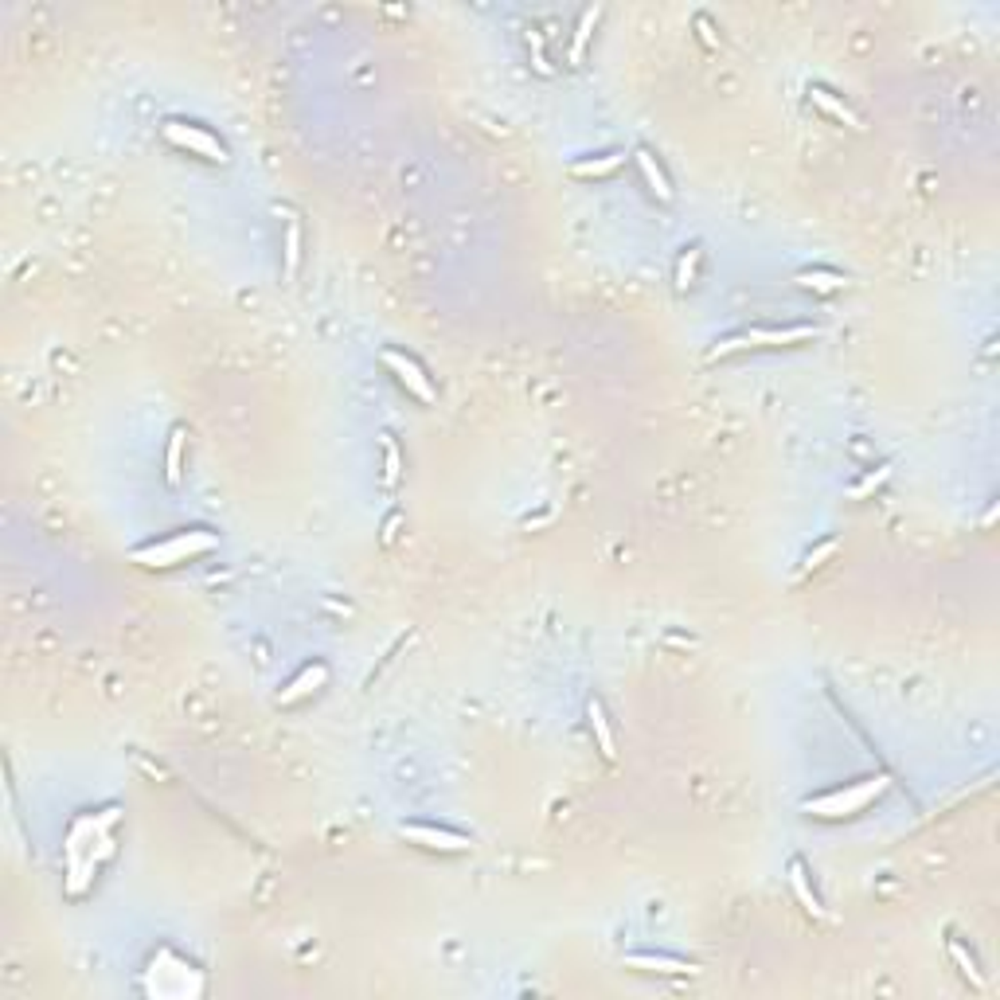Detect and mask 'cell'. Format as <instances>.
<instances>
[{"mask_svg": "<svg viewBox=\"0 0 1000 1000\" xmlns=\"http://www.w3.org/2000/svg\"><path fill=\"white\" fill-rule=\"evenodd\" d=\"M297 266H301V227H297L294 215H289V227H286V281H294Z\"/></svg>", "mask_w": 1000, "mask_h": 1000, "instance_id": "obj_19", "label": "cell"}, {"mask_svg": "<svg viewBox=\"0 0 1000 1000\" xmlns=\"http://www.w3.org/2000/svg\"><path fill=\"white\" fill-rule=\"evenodd\" d=\"M950 958H954V965L961 969V973H965L969 985H973V988H985V977H981V969H977V958L969 954V950L961 946L958 938H950Z\"/></svg>", "mask_w": 1000, "mask_h": 1000, "instance_id": "obj_18", "label": "cell"}, {"mask_svg": "<svg viewBox=\"0 0 1000 1000\" xmlns=\"http://www.w3.org/2000/svg\"><path fill=\"white\" fill-rule=\"evenodd\" d=\"M325 681H328V668H325V665H305V668H301V673L294 676V681L286 684V692L278 696V704H297V700H305V696H313L317 688H325Z\"/></svg>", "mask_w": 1000, "mask_h": 1000, "instance_id": "obj_8", "label": "cell"}, {"mask_svg": "<svg viewBox=\"0 0 1000 1000\" xmlns=\"http://www.w3.org/2000/svg\"><path fill=\"white\" fill-rule=\"evenodd\" d=\"M110 856H114V836L102 833L98 841H94L87 852L79 856V860H71V867H67V895H74V899H79V895H87V887L94 883V872H98V864L110 860Z\"/></svg>", "mask_w": 1000, "mask_h": 1000, "instance_id": "obj_5", "label": "cell"}, {"mask_svg": "<svg viewBox=\"0 0 1000 1000\" xmlns=\"http://www.w3.org/2000/svg\"><path fill=\"white\" fill-rule=\"evenodd\" d=\"M527 47H532V63H535V71H540V74H551V63H547V55H543V40H540V32H527Z\"/></svg>", "mask_w": 1000, "mask_h": 1000, "instance_id": "obj_24", "label": "cell"}, {"mask_svg": "<svg viewBox=\"0 0 1000 1000\" xmlns=\"http://www.w3.org/2000/svg\"><path fill=\"white\" fill-rule=\"evenodd\" d=\"M215 543L219 540H215L212 532H204V527H196V532H176V535H168V540L137 547L134 563H141V567H176V563H188V559H196V555H207Z\"/></svg>", "mask_w": 1000, "mask_h": 1000, "instance_id": "obj_1", "label": "cell"}, {"mask_svg": "<svg viewBox=\"0 0 1000 1000\" xmlns=\"http://www.w3.org/2000/svg\"><path fill=\"white\" fill-rule=\"evenodd\" d=\"M836 547H841L836 540H825L820 547H813V551L805 555V563H801V579H805L809 571H817V567H820V563H825V559H833V555H836Z\"/></svg>", "mask_w": 1000, "mask_h": 1000, "instance_id": "obj_23", "label": "cell"}, {"mask_svg": "<svg viewBox=\"0 0 1000 1000\" xmlns=\"http://www.w3.org/2000/svg\"><path fill=\"white\" fill-rule=\"evenodd\" d=\"M696 262H700V247H688L681 254V270H676V286L688 289L696 281Z\"/></svg>", "mask_w": 1000, "mask_h": 1000, "instance_id": "obj_22", "label": "cell"}, {"mask_svg": "<svg viewBox=\"0 0 1000 1000\" xmlns=\"http://www.w3.org/2000/svg\"><path fill=\"white\" fill-rule=\"evenodd\" d=\"M587 715H590V731H594V739H598L602 758L614 762V758H618V750H614V731H610V723H606V712H602V704H598V700H590V704H587Z\"/></svg>", "mask_w": 1000, "mask_h": 1000, "instance_id": "obj_11", "label": "cell"}, {"mask_svg": "<svg viewBox=\"0 0 1000 1000\" xmlns=\"http://www.w3.org/2000/svg\"><path fill=\"white\" fill-rule=\"evenodd\" d=\"M380 360L387 364V372H391L395 380H399L403 387H407V391L414 395V399H422V403H434V399H438V395H434V383L427 380V372H422V367L414 364L411 356L395 352V348H383V356H380Z\"/></svg>", "mask_w": 1000, "mask_h": 1000, "instance_id": "obj_6", "label": "cell"}, {"mask_svg": "<svg viewBox=\"0 0 1000 1000\" xmlns=\"http://www.w3.org/2000/svg\"><path fill=\"white\" fill-rule=\"evenodd\" d=\"M883 789H887V778L875 773V778H864L848 789H833V794H825V797H809L801 809H805L809 817H852V813H860V809L872 805Z\"/></svg>", "mask_w": 1000, "mask_h": 1000, "instance_id": "obj_2", "label": "cell"}, {"mask_svg": "<svg viewBox=\"0 0 1000 1000\" xmlns=\"http://www.w3.org/2000/svg\"><path fill=\"white\" fill-rule=\"evenodd\" d=\"M411 844H422L430 852H465L469 848V836L461 833H450V828H434V825H403L399 828Z\"/></svg>", "mask_w": 1000, "mask_h": 1000, "instance_id": "obj_7", "label": "cell"}, {"mask_svg": "<svg viewBox=\"0 0 1000 1000\" xmlns=\"http://www.w3.org/2000/svg\"><path fill=\"white\" fill-rule=\"evenodd\" d=\"M629 969H645V973H668V977H684V973H696L692 961H681V958H668V954H629L626 958Z\"/></svg>", "mask_w": 1000, "mask_h": 1000, "instance_id": "obj_9", "label": "cell"}, {"mask_svg": "<svg viewBox=\"0 0 1000 1000\" xmlns=\"http://www.w3.org/2000/svg\"><path fill=\"white\" fill-rule=\"evenodd\" d=\"M165 137L173 141L176 149H188V153L212 160V165H227V145H223L215 134H207L200 126H188V121H165Z\"/></svg>", "mask_w": 1000, "mask_h": 1000, "instance_id": "obj_4", "label": "cell"}, {"mask_svg": "<svg viewBox=\"0 0 1000 1000\" xmlns=\"http://www.w3.org/2000/svg\"><path fill=\"white\" fill-rule=\"evenodd\" d=\"M809 98H813V106H817V110H825V114H828V118H836V121H841V126H852V129H860V118H856V114H852V110L844 106L841 98H833V94H828L825 87H813V90H809Z\"/></svg>", "mask_w": 1000, "mask_h": 1000, "instance_id": "obj_13", "label": "cell"}, {"mask_svg": "<svg viewBox=\"0 0 1000 1000\" xmlns=\"http://www.w3.org/2000/svg\"><path fill=\"white\" fill-rule=\"evenodd\" d=\"M634 160H637V168L641 173H645V184L653 188V196L660 204H673V184H668V176L660 173V165L653 160V153H649V149H637L634 153Z\"/></svg>", "mask_w": 1000, "mask_h": 1000, "instance_id": "obj_10", "label": "cell"}, {"mask_svg": "<svg viewBox=\"0 0 1000 1000\" xmlns=\"http://www.w3.org/2000/svg\"><path fill=\"white\" fill-rule=\"evenodd\" d=\"M181 465H184V427L168 434V454H165V481L181 485Z\"/></svg>", "mask_w": 1000, "mask_h": 1000, "instance_id": "obj_17", "label": "cell"}, {"mask_svg": "<svg viewBox=\"0 0 1000 1000\" xmlns=\"http://www.w3.org/2000/svg\"><path fill=\"white\" fill-rule=\"evenodd\" d=\"M789 883H794V895H797L801 907H805V914L820 919V914H825V907H820V899L813 895V887H809V875H805V864H801V860L789 864Z\"/></svg>", "mask_w": 1000, "mask_h": 1000, "instance_id": "obj_12", "label": "cell"}, {"mask_svg": "<svg viewBox=\"0 0 1000 1000\" xmlns=\"http://www.w3.org/2000/svg\"><path fill=\"white\" fill-rule=\"evenodd\" d=\"M598 20H602V4H594V8H587V12H582L579 27H574L571 63H582V55H587V43H590V32H594V27H598Z\"/></svg>", "mask_w": 1000, "mask_h": 1000, "instance_id": "obj_15", "label": "cell"}, {"mask_svg": "<svg viewBox=\"0 0 1000 1000\" xmlns=\"http://www.w3.org/2000/svg\"><path fill=\"white\" fill-rule=\"evenodd\" d=\"M887 477H891V465H880V469H872V473H867V477L860 481V485H852V488H848V496H852V500H867V496L875 493V488L883 485Z\"/></svg>", "mask_w": 1000, "mask_h": 1000, "instance_id": "obj_20", "label": "cell"}, {"mask_svg": "<svg viewBox=\"0 0 1000 1000\" xmlns=\"http://www.w3.org/2000/svg\"><path fill=\"white\" fill-rule=\"evenodd\" d=\"M399 473H403L399 446H395L391 438H383V481H387V485H399Z\"/></svg>", "mask_w": 1000, "mask_h": 1000, "instance_id": "obj_21", "label": "cell"}, {"mask_svg": "<svg viewBox=\"0 0 1000 1000\" xmlns=\"http://www.w3.org/2000/svg\"><path fill=\"white\" fill-rule=\"evenodd\" d=\"M797 286L801 289H813V294H836V289H844V273H836V270H801L797 273Z\"/></svg>", "mask_w": 1000, "mask_h": 1000, "instance_id": "obj_14", "label": "cell"}, {"mask_svg": "<svg viewBox=\"0 0 1000 1000\" xmlns=\"http://www.w3.org/2000/svg\"><path fill=\"white\" fill-rule=\"evenodd\" d=\"M621 165H626V153H606V157H594V160H579L571 173L582 176V181H590V176H610V173H618Z\"/></svg>", "mask_w": 1000, "mask_h": 1000, "instance_id": "obj_16", "label": "cell"}, {"mask_svg": "<svg viewBox=\"0 0 1000 1000\" xmlns=\"http://www.w3.org/2000/svg\"><path fill=\"white\" fill-rule=\"evenodd\" d=\"M817 336V325H794V328H747L739 336H727L707 352V360H719L727 352H739V348H778V344H797V341H809Z\"/></svg>", "mask_w": 1000, "mask_h": 1000, "instance_id": "obj_3", "label": "cell"}]
</instances>
